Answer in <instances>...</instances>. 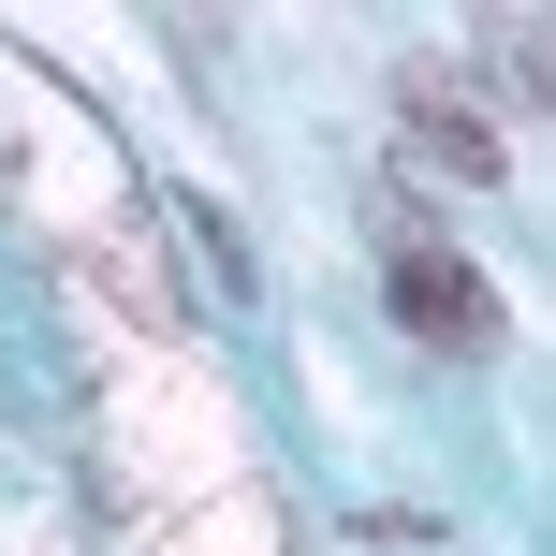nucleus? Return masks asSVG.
Segmentation results:
<instances>
[{
	"label": "nucleus",
	"instance_id": "1",
	"mask_svg": "<svg viewBox=\"0 0 556 556\" xmlns=\"http://www.w3.org/2000/svg\"><path fill=\"white\" fill-rule=\"evenodd\" d=\"M381 293H395V323L425 352H498V293H483L469 250H440L425 205H381Z\"/></svg>",
	"mask_w": 556,
	"mask_h": 556
},
{
	"label": "nucleus",
	"instance_id": "2",
	"mask_svg": "<svg viewBox=\"0 0 556 556\" xmlns=\"http://www.w3.org/2000/svg\"><path fill=\"white\" fill-rule=\"evenodd\" d=\"M395 162L454 176V191H498V176H513V117L483 103L454 59H410V74H395Z\"/></svg>",
	"mask_w": 556,
	"mask_h": 556
}]
</instances>
